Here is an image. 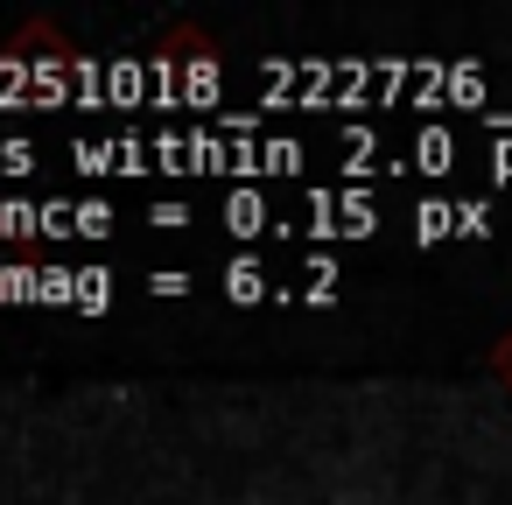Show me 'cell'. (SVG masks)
<instances>
[{"label":"cell","instance_id":"6da1fadb","mask_svg":"<svg viewBox=\"0 0 512 505\" xmlns=\"http://www.w3.org/2000/svg\"><path fill=\"white\" fill-rule=\"evenodd\" d=\"M267 225H274V211H267V197L239 183V190L225 197V232H232V239H253V232H267Z\"/></svg>","mask_w":512,"mask_h":505},{"label":"cell","instance_id":"7a4b0ae2","mask_svg":"<svg viewBox=\"0 0 512 505\" xmlns=\"http://www.w3.org/2000/svg\"><path fill=\"white\" fill-rule=\"evenodd\" d=\"M449 162H456V141H449V127H421V134H414V169H421V176H442Z\"/></svg>","mask_w":512,"mask_h":505},{"label":"cell","instance_id":"3957f363","mask_svg":"<svg viewBox=\"0 0 512 505\" xmlns=\"http://www.w3.org/2000/svg\"><path fill=\"white\" fill-rule=\"evenodd\" d=\"M449 232H456V204H442V197L414 204V246H435V239H449Z\"/></svg>","mask_w":512,"mask_h":505},{"label":"cell","instance_id":"277c9868","mask_svg":"<svg viewBox=\"0 0 512 505\" xmlns=\"http://www.w3.org/2000/svg\"><path fill=\"white\" fill-rule=\"evenodd\" d=\"M225 295H232V302H260V295H267V267H260L253 253L232 260V267H225Z\"/></svg>","mask_w":512,"mask_h":505},{"label":"cell","instance_id":"5b68a950","mask_svg":"<svg viewBox=\"0 0 512 505\" xmlns=\"http://www.w3.org/2000/svg\"><path fill=\"white\" fill-rule=\"evenodd\" d=\"M71 162L85 176H120V141H71Z\"/></svg>","mask_w":512,"mask_h":505},{"label":"cell","instance_id":"8992f818","mask_svg":"<svg viewBox=\"0 0 512 505\" xmlns=\"http://www.w3.org/2000/svg\"><path fill=\"white\" fill-rule=\"evenodd\" d=\"M372 218H379V211H372V197H365V190L337 197V239H365V232H372Z\"/></svg>","mask_w":512,"mask_h":505},{"label":"cell","instance_id":"52a82bcc","mask_svg":"<svg viewBox=\"0 0 512 505\" xmlns=\"http://www.w3.org/2000/svg\"><path fill=\"white\" fill-rule=\"evenodd\" d=\"M295 169H302V141H288V134L260 141V176H295Z\"/></svg>","mask_w":512,"mask_h":505},{"label":"cell","instance_id":"ba28073f","mask_svg":"<svg viewBox=\"0 0 512 505\" xmlns=\"http://www.w3.org/2000/svg\"><path fill=\"white\" fill-rule=\"evenodd\" d=\"M78 309H85V316L113 309V274H106V267H78Z\"/></svg>","mask_w":512,"mask_h":505},{"label":"cell","instance_id":"9c48e42d","mask_svg":"<svg viewBox=\"0 0 512 505\" xmlns=\"http://www.w3.org/2000/svg\"><path fill=\"white\" fill-rule=\"evenodd\" d=\"M183 99H190V113L218 99V64H211V57H190V78H183Z\"/></svg>","mask_w":512,"mask_h":505},{"label":"cell","instance_id":"30bf717a","mask_svg":"<svg viewBox=\"0 0 512 505\" xmlns=\"http://www.w3.org/2000/svg\"><path fill=\"white\" fill-rule=\"evenodd\" d=\"M141 92H148V71H141L134 57H127V64H113V78H106V99H120V106H134Z\"/></svg>","mask_w":512,"mask_h":505},{"label":"cell","instance_id":"8fae6325","mask_svg":"<svg viewBox=\"0 0 512 505\" xmlns=\"http://www.w3.org/2000/svg\"><path fill=\"white\" fill-rule=\"evenodd\" d=\"M484 99V78L470 71V64H456L449 78H442V106H477Z\"/></svg>","mask_w":512,"mask_h":505},{"label":"cell","instance_id":"7c38bea8","mask_svg":"<svg viewBox=\"0 0 512 505\" xmlns=\"http://www.w3.org/2000/svg\"><path fill=\"white\" fill-rule=\"evenodd\" d=\"M0 302H43V274H29V267H0Z\"/></svg>","mask_w":512,"mask_h":505},{"label":"cell","instance_id":"4fadbf2b","mask_svg":"<svg viewBox=\"0 0 512 505\" xmlns=\"http://www.w3.org/2000/svg\"><path fill=\"white\" fill-rule=\"evenodd\" d=\"M302 281H309V288H302V302H330V295H337V260H323V253H316V260L302 267Z\"/></svg>","mask_w":512,"mask_h":505},{"label":"cell","instance_id":"5bb4252c","mask_svg":"<svg viewBox=\"0 0 512 505\" xmlns=\"http://www.w3.org/2000/svg\"><path fill=\"white\" fill-rule=\"evenodd\" d=\"M71 232H78V204L50 197V204H43V239H71Z\"/></svg>","mask_w":512,"mask_h":505},{"label":"cell","instance_id":"9a60e30c","mask_svg":"<svg viewBox=\"0 0 512 505\" xmlns=\"http://www.w3.org/2000/svg\"><path fill=\"white\" fill-rule=\"evenodd\" d=\"M43 302L78 309V274H71V267H43Z\"/></svg>","mask_w":512,"mask_h":505},{"label":"cell","instance_id":"2e32d148","mask_svg":"<svg viewBox=\"0 0 512 505\" xmlns=\"http://www.w3.org/2000/svg\"><path fill=\"white\" fill-rule=\"evenodd\" d=\"M113 232V211L106 204H78V239H106Z\"/></svg>","mask_w":512,"mask_h":505},{"label":"cell","instance_id":"e0dca14e","mask_svg":"<svg viewBox=\"0 0 512 505\" xmlns=\"http://www.w3.org/2000/svg\"><path fill=\"white\" fill-rule=\"evenodd\" d=\"M0 169H8V176H29V169H36V148H29V141H0Z\"/></svg>","mask_w":512,"mask_h":505},{"label":"cell","instance_id":"ac0fdd59","mask_svg":"<svg viewBox=\"0 0 512 505\" xmlns=\"http://www.w3.org/2000/svg\"><path fill=\"white\" fill-rule=\"evenodd\" d=\"M456 232H463V239H484V232H491V211H484V204H456Z\"/></svg>","mask_w":512,"mask_h":505},{"label":"cell","instance_id":"d6986e66","mask_svg":"<svg viewBox=\"0 0 512 505\" xmlns=\"http://www.w3.org/2000/svg\"><path fill=\"white\" fill-rule=\"evenodd\" d=\"M148 288H155V295H183V288H190V274H176V267H169V274H155Z\"/></svg>","mask_w":512,"mask_h":505},{"label":"cell","instance_id":"ffe728a7","mask_svg":"<svg viewBox=\"0 0 512 505\" xmlns=\"http://www.w3.org/2000/svg\"><path fill=\"white\" fill-rule=\"evenodd\" d=\"M491 176H512V134H505V141H491Z\"/></svg>","mask_w":512,"mask_h":505}]
</instances>
